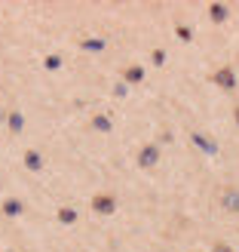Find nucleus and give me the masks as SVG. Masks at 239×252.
Here are the masks:
<instances>
[{"label": "nucleus", "mask_w": 239, "mask_h": 252, "mask_svg": "<svg viewBox=\"0 0 239 252\" xmlns=\"http://www.w3.org/2000/svg\"><path fill=\"white\" fill-rule=\"evenodd\" d=\"M193 142L203 148V151H209V154H215V151H218V145H215V142H209L206 135H193Z\"/></svg>", "instance_id": "39448f33"}, {"label": "nucleus", "mask_w": 239, "mask_h": 252, "mask_svg": "<svg viewBox=\"0 0 239 252\" xmlns=\"http://www.w3.org/2000/svg\"><path fill=\"white\" fill-rule=\"evenodd\" d=\"M22 126H25V117H22V114H12V117H9V129H16V132H19Z\"/></svg>", "instance_id": "1a4fd4ad"}, {"label": "nucleus", "mask_w": 239, "mask_h": 252, "mask_svg": "<svg viewBox=\"0 0 239 252\" xmlns=\"http://www.w3.org/2000/svg\"><path fill=\"white\" fill-rule=\"evenodd\" d=\"M114 93H117V95H120V98H123V95H126V93H129V86H126V83H117V86H114Z\"/></svg>", "instance_id": "2eb2a0df"}, {"label": "nucleus", "mask_w": 239, "mask_h": 252, "mask_svg": "<svg viewBox=\"0 0 239 252\" xmlns=\"http://www.w3.org/2000/svg\"><path fill=\"white\" fill-rule=\"evenodd\" d=\"M224 206H227V209H239V194H227V197H224Z\"/></svg>", "instance_id": "9d476101"}, {"label": "nucleus", "mask_w": 239, "mask_h": 252, "mask_svg": "<svg viewBox=\"0 0 239 252\" xmlns=\"http://www.w3.org/2000/svg\"><path fill=\"white\" fill-rule=\"evenodd\" d=\"M215 83H221L224 90H233V86H236L233 71H227V68H224V71H218V74H215Z\"/></svg>", "instance_id": "f257e3e1"}, {"label": "nucleus", "mask_w": 239, "mask_h": 252, "mask_svg": "<svg viewBox=\"0 0 239 252\" xmlns=\"http://www.w3.org/2000/svg\"><path fill=\"white\" fill-rule=\"evenodd\" d=\"M114 206H117L114 197H98V200H95V209H98V212H114Z\"/></svg>", "instance_id": "20e7f679"}, {"label": "nucleus", "mask_w": 239, "mask_h": 252, "mask_svg": "<svg viewBox=\"0 0 239 252\" xmlns=\"http://www.w3.org/2000/svg\"><path fill=\"white\" fill-rule=\"evenodd\" d=\"M58 219H61V221H68V224H71L74 219H77V212H74V209H61V212H58Z\"/></svg>", "instance_id": "f8f14e48"}, {"label": "nucleus", "mask_w": 239, "mask_h": 252, "mask_svg": "<svg viewBox=\"0 0 239 252\" xmlns=\"http://www.w3.org/2000/svg\"><path fill=\"white\" fill-rule=\"evenodd\" d=\"M3 212H6V216H19V212H22V200H6Z\"/></svg>", "instance_id": "423d86ee"}, {"label": "nucleus", "mask_w": 239, "mask_h": 252, "mask_svg": "<svg viewBox=\"0 0 239 252\" xmlns=\"http://www.w3.org/2000/svg\"><path fill=\"white\" fill-rule=\"evenodd\" d=\"M236 120H239V111H236Z\"/></svg>", "instance_id": "6ab92c4d"}, {"label": "nucleus", "mask_w": 239, "mask_h": 252, "mask_svg": "<svg viewBox=\"0 0 239 252\" xmlns=\"http://www.w3.org/2000/svg\"><path fill=\"white\" fill-rule=\"evenodd\" d=\"M25 166H28V169H40L43 166V157L37 154V151H28V154H25Z\"/></svg>", "instance_id": "7ed1b4c3"}, {"label": "nucleus", "mask_w": 239, "mask_h": 252, "mask_svg": "<svg viewBox=\"0 0 239 252\" xmlns=\"http://www.w3.org/2000/svg\"><path fill=\"white\" fill-rule=\"evenodd\" d=\"M141 77H144V71H141V68H129V71H126V80H129V83H138Z\"/></svg>", "instance_id": "6e6552de"}, {"label": "nucleus", "mask_w": 239, "mask_h": 252, "mask_svg": "<svg viewBox=\"0 0 239 252\" xmlns=\"http://www.w3.org/2000/svg\"><path fill=\"white\" fill-rule=\"evenodd\" d=\"M154 62H157V65H162V62H166V53H162V49H157V53H154Z\"/></svg>", "instance_id": "dca6fc26"}, {"label": "nucleus", "mask_w": 239, "mask_h": 252, "mask_svg": "<svg viewBox=\"0 0 239 252\" xmlns=\"http://www.w3.org/2000/svg\"><path fill=\"white\" fill-rule=\"evenodd\" d=\"M218 252H230V249H227V246H221V249H218Z\"/></svg>", "instance_id": "a211bd4d"}, {"label": "nucleus", "mask_w": 239, "mask_h": 252, "mask_svg": "<svg viewBox=\"0 0 239 252\" xmlns=\"http://www.w3.org/2000/svg\"><path fill=\"white\" fill-rule=\"evenodd\" d=\"M92 123H95V129H102V132H107V129H110V120H107V117H95Z\"/></svg>", "instance_id": "9b49d317"}, {"label": "nucleus", "mask_w": 239, "mask_h": 252, "mask_svg": "<svg viewBox=\"0 0 239 252\" xmlns=\"http://www.w3.org/2000/svg\"><path fill=\"white\" fill-rule=\"evenodd\" d=\"M212 19H215V22H224V19H227V6L215 3V6H212Z\"/></svg>", "instance_id": "0eeeda50"}, {"label": "nucleus", "mask_w": 239, "mask_h": 252, "mask_svg": "<svg viewBox=\"0 0 239 252\" xmlns=\"http://www.w3.org/2000/svg\"><path fill=\"white\" fill-rule=\"evenodd\" d=\"M157 157H159V151H157V148H144L138 160H141V166H154V163H157Z\"/></svg>", "instance_id": "f03ea898"}, {"label": "nucleus", "mask_w": 239, "mask_h": 252, "mask_svg": "<svg viewBox=\"0 0 239 252\" xmlns=\"http://www.w3.org/2000/svg\"><path fill=\"white\" fill-rule=\"evenodd\" d=\"M58 65H61V62H58V56H49V59H46V68H49V71H55Z\"/></svg>", "instance_id": "4468645a"}, {"label": "nucleus", "mask_w": 239, "mask_h": 252, "mask_svg": "<svg viewBox=\"0 0 239 252\" xmlns=\"http://www.w3.org/2000/svg\"><path fill=\"white\" fill-rule=\"evenodd\" d=\"M83 46H86V49H92V53H98V49H105V40H86Z\"/></svg>", "instance_id": "ddd939ff"}, {"label": "nucleus", "mask_w": 239, "mask_h": 252, "mask_svg": "<svg viewBox=\"0 0 239 252\" xmlns=\"http://www.w3.org/2000/svg\"><path fill=\"white\" fill-rule=\"evenodd\" d=\"M178 37L181 40H190V28H178Z\"/></svg>", "instance_id": "f3484780"}]
</instances>
